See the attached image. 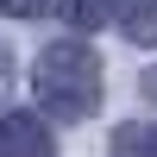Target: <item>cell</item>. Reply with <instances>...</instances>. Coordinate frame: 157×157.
Masks as SVG:
<instances>
[{
    "label": "cell",
    "instance_id": "cell-4",
    "mask_svg": "<svg viewBox=\"0 0 157 157\" xmlns=\"http://www.w3.org/2000/svg\"><path fill=\"white\" fill-rule=\"evenodd\" d=\"M113 157H157V126L151 120H132L113 132Z\"/></svg>",
    "mask_w": 157,
    "mask_h": 157
},
{
    "label": "cell",
    "instance_id": "cell-1",
    "mask_svg": "<svg viewBox=\"0 0 157 157\" xmlns=\"http://www.w3.org/2000/svg\"><path fill=\"white\" fill-rule=\"evenodd\" d=\"M38 107L50 120H94L101 113V94H107V75H101V57L82 44V38H63V44H44L38 50Z\"/></svg>",
    "mask_w": 157,
    "mask_h": 157
},
{
    "label": "cell",
    "instance_id": "cell-5",
    "mask_svg": "<svg viewBox=\"0 0 157 157\" xmlns=\"http://www.w3.org/2000/svg\"><path fill=\"white\" fill-rule=\"evenodd\" d=\"M57 6H63V19H69V25H101V19H113L126 0H57Z\"/></svg>",
    "mask_w": 157,
    "mask_h": 157
},
{
    "label": "cell",
    "instance_id": "cell-7",
    "mask_svg": "<svg viewBox=\"0 0 157 157\" xmlns=\"http://www.w3.org/2000/svg\"><path fill=\"white\" fill-rule=\"evenodd\" d=\"M145 101H157V69H151V75H145Z\"/></svg>",
    "mask_w": 157,
    "mask_h": 157
},
{
    "label": "cell",
    "instance_id": "cell-2",
    "mask_svg": "<svg viewBox=\"0 0 157 157\" xmlns=\"http://www.w3.org/2000/svg\"><path fill=\"white\" fill-rule=\"evenodd\" d=\"M0 157H57L50 126H38L32 113H6L0 120Z\"/></svg>",
    "mask_w": 157,
    "mask_h": 157
},
{
    "label": "cell",
    "instance_id": "cell-3",
    "mask_svg": "<svg viewBox=\"0 0 157 157\" xmlns=\"http://www.w3.org/2000/svg\"><path fill=\"white\" fill-rule=\"evenodd\" d=\"M120 25L132 44H157V0H126L120 6Z\"/></svg>",
    "mask_w": 157,
    "mask_h": 157
},
{
    "label": "cell",
    "instance_id": "cell-6",
    "mask_svg": "<svg viewBox=\"0 0 157 157\" xmlns=\"http://www.w3.org/2000/svg\"><path fill=\"white\" fill-rule=\"evenodd\" d=\"M50 0H0V13H13V19H38Z\"/></svg>",
    "mask_w": 157,
    "mask_h": 157
}]
</instances>
